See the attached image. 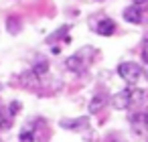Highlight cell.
<instances>
[{
  "label": "cell",
  "instance_id": "obj_7",
  "mask_svg": "<svg viewBox=\"0 0 148 142\" xmlns=\"http://www.w3.org/2000/svg\"><path fill=\"white\" fill-rule=\"evenodd\" d=\"M108 102H110V97H108L106 93H95V95H93V99L89 102V112H91V114L99 112V110H101Z\"/></svg>",
  "mask_w": 148,
  "mask_h": 142
},
{
  "label": "cell",
  "instance_id": "obj_3",
  "mask_svg": "<svg viewBox=\"0 0 148 142\" xmlns=\"http://www.w3.org/2000/svg\"><path fill=\"white\" fill-rule=\"evenodd\" d=\"M65 67H67L69 71H73V73H83L85 67H87V59H83V51L71 55V57L65 61Z\"/></svg>",
  "mask_w": 148,
  "mask_h": 142
},
{
  "label": "cell",
  "instance_id": "obj_10",
  "mask_svg": "<svg viewBox=\"0 0 148 142\" xmlns=\"http://www.w3.org/2000/svg\"><path fill=\"white\" fill-rule=\"evenodd\" d=\"M35 75H39V77H43L47 71H49V63H47V59L45 57H39L37 61H35V65H33V69H31Z\"/></svg>",
  "mask_w": 148,
  "mask_h": 142
},
{
  "label": "cell",
  "instance_id": "obj_12",
  "mask_svg": "<svg viewBox=\"0 0 148 142\" xmlns=\"http://www.w3.org/2000/svg\"><path fill=\"white\" fill-rule=\"evenodd\" d=\"M67 35H69V27H61L57 33L47 37V43H53V41H59V39H67Z\"/></svg>",
  "mask_w": 148,
  "mask_h": 142
},
{
  "label": "cell",
  "instance_id": "obj_1",
  "mask_svg": "<svg viewBox=\"0 0 148 142\" xmlns=\"http://www.w3.org/2000/svg\"><path fill=\"white\" fill-rule=\"evenodd\" d=\"M118 75L126 81V83H136L142 77V67L134 61H124L118 65Z\"/></svg>",
  "mask_w": 148,
  "mask_h": 142
},
{
  "label": "cell",
  "instance_id": "obj_5",
  "mask_svg": "<svg viewBox=\"0 0 148 142\" xmlns=\"http://www.w3.org/2000/svg\"><path fill=\"white\" fill-rule=\"evenodd\" d=\"M124 21L126 23H132V25H140L142 21H144V12H142V8L140 6H134V4H130V6H126L124 8Z\"/></svg>",
  "mask_w": 148,
  "mask_h": 142
},
{
  "label": "cell",
  "instance_id": "obj_13",
  "mask_svg": "<svg viewBox=\"0 0 148 142\" xmlns=\"http://www.w3.org/2000/svg\"><path fill=\"white\" fill-rule=\"evenodd\" d=\"M33 138H35V136L31 134V130H29V128H27V130L18 136V140H21V142H33Z\"/></svg>",
  "mask_w": 148,
  "mask_h": 142
},
{
  "label": "cell",
  "instance_id": "obj_2",
  "mask_svg": "<svg viewBox=\"0 0 148 142\" xmlns=\"http://www.w3.org/2000/svg\"><path fill=\"white\" fill-rule=\"evenodd\" d=\"M130 95H132V89H130V87H124V89H120L118 93L112 95L110 104H112L116 110H128V108H130Z\"/></svg>",
  "mask_w": 148,
  "mask_h": 142
},
{
  "label": "cell",
  "instance_id": "obj_16",
  "mask_svg": "<svg viewBox=\"0 0 148 142\" xmlns=\"http://www.w3.org/2000/svg\"><path fill=\"white\" fill-rule=\"evenodd\" d=\"M142 116H144V124H146V128H148V108L142 112Z\"/></svg>",
  "mask_w": 148,
  "mask_h": 142
},
{
  "label": "cell",
  "instance_id": "obj_14",
  "mask_svg": "<svg viewBox=\"0 0 148 142\" xmlns=\"http://www.w3.org/2000/svg\"><path fill=\"white\" fill-rule=\"evenodd\" d=\"M142 61H144V63H148V41H144V43H142Z\"/></svg>",
  "mask_w": 148,
  "mask_h": 142
},
{
  "label": "cell",
  "instance_id": "obj_17",
  "mask_svg": "<svg viewBox=\"0 0 148 142\" xmlns=\"http://www.w3.org/2000/svg\"><path fill=\"white\" fill-rule=\"evenodd\" d=\"M144 41H148V33H146V35H144Z\"/></svg>",
  "mask_w": 148,
  "mask_h": 142
},
{
  "label": "cell",
  "instance_id": "obj_9",
  "mask_svg": "<svg viewBox=\"0 0 148 142\" xmlns=\"http://www.w3.org/2000/svg\"><path fill=\"white\" fill-rule=\"evenodd\" d=\"M146 102H148V91H144V89H132L130 106H140V104H146Z\"/></svg>",
  "mask_w": 148,
  "mask_h": 142
},
{
  "label": "cell",
  "instance_id": "obj_15",
  "mask_svg": "<svg viewBox=\"0 0 148 142\" xmlns=\"http://www.w3.org/2000/svg\"><path fill=\"white\" fill-rule=\"evenodd\" d=\"M132 4H134V6H140V8H142V6H146V4H148V0H132Z\"/></svg>",
  "mask_w": 148,
  "mask_h": 142
},
{
  "label": "cell",
  "instance_id": "obj_4",
  "mask_svg": "<svg viewBox=\"0 0 148 142\" xmlns=\"http://www.w3.org/2000/svg\"><path fill=\"white\" fill-rule=\"evenodd\" d=\"M59 124H61L65 130H73V132H83V130L89 128V120H87L85 116H81V118H71V120H61Z\"/></svg>",
  "mask_w": 148,
  "mask_h": 142
},
{
  "label": "cell",
  "instance_id": "obj_6",
  "mask_svg": "<svg viewBox=\"0 0 148 142\" xmlns=\"http://www.w3.org/2000/svg\"><path fill=\"white\" fill-rule=\"evenodd\" d=\"M114 31H116V23H114L112 19H101L99 25L95 27V33H97V35H103V37L114 35Z\"/></svg>",
  "mask_w": 148,
  "mask_h": 142
},
{
  "label": "cell",
  "instance_id": "obj_11",
  "mask_svg": "<svg viewBox=\"0 0 148 142\" xmlns=\"http://www.w3.org/2000/svg\"><path fill=\"white\" fill-rule=\"evenodd\" d=\"M6 27H8V33H10V35H16V33L21 31L23 23H21V19H18V16H8Z\"/></svg>",
  "mask_w": 148,
  "mask_h": 142
},
{
  "label": "cell",
  "instance_id": "obj_8",
  "mask_svg": "<svg viewBox=\"0 0 148 142\" xmlns=\"http://www.w3.org/2000/svg\"><path fill=\"white\" fill-rule=\"evenodd\" d=\"M21 83H23V87L35 89V87L39 85V75H35L33 71H27V73H23V75H21Z\"/></svg>",
  "mask_w": 148,
  "mask_h": 142
}]
</instances>
